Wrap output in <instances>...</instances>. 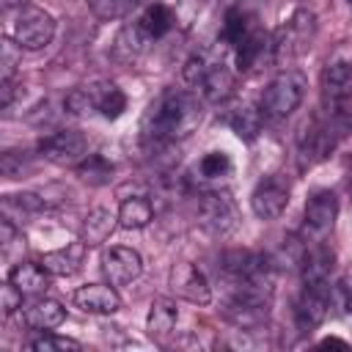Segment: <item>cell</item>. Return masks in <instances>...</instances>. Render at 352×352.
Wrapping results in <instances>:
<instances>
[{
  "mask_svg": "<svg viewBox=\"0 0 352 352\" xmlns=\"http://www.w3.org/2000/svg\"><path fill=\"white\" fill-rule=\"evenodd\" d=\"M138 22H140V28L146 30V36L154 41V38H162V36L176 25V16H173V11H170L168 6L151 3V6H146V11L138 16Z\"/></svg>",
  "mask_w": 352,
  "mask_h": 352,
  "instance_id": "83f0119b",
  "label": "cell"
},
{
  "mask_svg": "<svg viewBox=\"0 0 352 352\" xmlns=\"http://www.w3.org/2000/svg\"><path fill=\"white\" fill-rule=\"evenodd\" d=\"M22 319L30 330H55L63 324L66 319V311L58 300H50V297H41V300H33L30 305L22 308Z\"/></svg>",
  "mask_w": 352,
  "mask_h": 352,
  "instance_id": "e0dca14e",
  "label": "cell"
},
{
  "mask_svg": "<svg viewBox=\"0 0 352 352\" xmlns=\"http://www.w3.org/2000/svg\"><path fill=\"white\" fill-rule=\"evenodd\" d=\"M30 349H38V352H60V349H82L80 341L74 338H63V336H55L50 330H41V336L30 338Z\"/></svg>",
  "mask_w": 352,
  "mask_h": 352,
  "instance_id": "e575fe53",
  "label": "cell"
},
{
  "mask_svg": "<svg viewBox=\"0 0 352 352\" xmlns=\"http://www.w3.org/2000/svg\"><path fill=\"white\" fill-rule=\"evenodd\" d=\"M151 220H154V206L148 198L132 195V198L121 201V206H118V226L121 228L138 231V228H146Z\"/></svg>",
  "mask_w": 352,
  "mask_h": 352,
  "instance_id": "d4e9b609",
  "label": "cell"
},
{
  "mask_svg": "<svg viewBox=\"0 0 352 352\" xmlns=\"http://www.w3.org/2000/svg\"><path fill=\"white\" fill-rule=\"evenodd\" d=\"M198 220L214 236H228L239 226V212L228 190H209L198 195Z\"/></svg>",
  "mask_w": 352,
  "mask_h": 352,
  "instance_id": "5b68a950",
  "label": "cell"
},
{
  "mask_svg": "<svg viewBox=\"0 0 352 352\" xmlns=\"http://www.w3.org/2000/svg\"><path fill=\"white\" fill-rule=\"evenodd\" d=\"M14 245H25V236L14 228V223L8 217H3V223H0V253L8 258L11 250H14Z\"/></svg>",
  "mask_w": 352,
  "mask_h": 352,
  "instance_id": "8d00e7d4",
  "label": "cell"
},
{
  "mask_svg": "<svg viewBox=\"0 0 352 352\" xmlns=\"http://www.w3.org/2000/svg\"><path fill=\"white\" fill-rule=\"evenodd\" d=\"M256 28H258L256 11L228 6V8H226V16H223V28H220V41L228 44V47H236V44L245 41Z\"/></svg>",
  "mask_w": 352,
  "mask_h": 352,
  "instance_id": "ac0fdd59",
  "label": "cell"
},
{
  "mask_svg": "<svg viewBox=\"0 0 352 352\" xmlns=\"http://www.w3.org/2000/svg\"><path fill=\"white\" fill-rule=\"evenodd\" d=\"M289 198H292V187L283 176L272 173V176H264L253 192H250V209L258 220H278L286 206H289Z\"/></svg>",
  "mask_w": 352,
  "mask_h": 352,
  "instance_id": "ba28073f",
  "label": "cell"
},
{
  "mask_svg": "<svg viewBox=\"0 0 352 352\" xmlns=\"http://www.w3.org/2000/svg\"><path fill=\"white\" fill-rule=\"evenodd\" d=\"M330 292L333 283H302V292L294 302V322L302 333H311L330 316Z\"/></svg>",
  "mask_w": 352,
  "mask_h": 352,
  "instance_id": "52a82bcc",
  "label": "cell"
},
{
  "mask_svg": "<svg viewBox=\"0 0 352 352\" xmlns=\"http://www.w3.org/2000/svg\"><path fill=\"white\" fill-rule=\"evenodd\" d=\"M305 88H308V80H305L300 72H292V69L280 72V74L264 88V94H261L258 107H261L264 118L280 121V118L292 116V113L302 104Z\"/></svg>",
  "mask_w": 352,
  "mask_h": 352,
  "instance_id": "277c9868",
  "label": "cell"
},
{
  "mask_svg": "<svg viewBox=\"0 0 352 352\" xmlns=\"http://www.w3.org/2000/svg\"><path fill=\"white\" fill-rule=\"evenodd\" d=\"M38 151L44 160L55 162V165H72L77 168L85 157H88V140L80 129H58L52 135H47L38 143Z\"/></svg>",
  "mask_w": 352,
  "mask_h": 352,
  "instance_id": "9c48e42d",
  "label": "cell"
},
{
  "mask_svg": "<svg viewBox=\"0 0 352 352\" xmlns=\"http://www.w3.org/2000/svg\"><path fill=\"white\" fill-rule=\"evenodd\" d=\"M22 294H25V292H19L11 280L3 283V289H0V308H3V316H11L14 311L22 308Z\"/></svg>",
  "mask_w": 352,
  "mask_h": 352,
  "instance_id": "74e56055",
  "label": "cell"
},
{
  "mask_svg": "<svg viewBox=\"0 0 352 352\" xmlns=\"http://www.w3.org/2000/svg\"><path fill=\"white\" fill-rule=\"evenodd\" d=\"M176 319H179L176 302H173L170 297H157V300L151 302V311H148V319H146L148 338H154V341H168V336H170L173 327H176Z\"/></svg>",
  "mask_w": 352,
  "mask_h": 352,
  "instance_id": "44dd1931",
  "label": "cell"
},
{
  "mask_svg": "<svg viewBox=\"0 0 352 352\" xmlns=\"http://www.w3.org/2000/svg\"><path fill=\"white\" fill-rule=\"evenodd\" d=\"M8 280L25 292V294H38L47 289V270L36 261H19L11 272H8Z\"/></svg>",
  "mask_w": 352,
  "mask_h": 352,
  "instance_id": "4316f807",
  "label": "cell"
},
{
  "mask_svg": "<svg viewBox=\"0 0 352 352\" xmlns=\"http://www.w3.org/2000/svg\"><path fill=\"white\" fill-rule=\"evenodd\" d=\"M91 11L99 16V19H118L124 16L135 3L132 0H88Z\"/></svg>",
  "mask_w": 352,
  "mask_h": 352,
  "instance_id": "d590c367",
  "label": "cell"
},
{
  "mask_svg": "<svg viewBox=\"0 0 352 352\" xmlns=\"http://www.w3.org/2000/svg\"><path fill=\"white\" fill-rule=\"evenodd\" d=\"M132 3H135V6H138V3H143V0H132Z\"/></svg>",
  "mask_w": 352,
  "mask_h": 352,
  "instance_id": "b9f144b4",
  "label": "cell"
},
{
  "mask_svg": "<svg viewBox=\"0 0 352 352\" xmlns=\"http://www.w3.org/2000/svg\"><path fill=\"white\" fill-rule=\"evenodd\" d=\"M113 173H116L113 162H107L102 154H88V157L77 165V176H80L85 184H94V187L107 184V182L113 179Z\"/></svg>",
  "mask_w": 352,
  "mask_h": 352,
  "instance_id": "f1b7e54d",
  "label": "cell"
},
{
  "mask_svg": "<svg viewBox=\"0 0 352 352\" xmlns=\"http://www.w3.org/2000/svg\"><path fill=\"white\" fill-rule=\"evenodd\" d=\"M264 58L272 60V36L258 25L245 41H239V44L234 47L236 72H253Z\"/></svg>",
  "mask_w": 352,
  "mask_h": 352,
  "instance_id": "5bb4252c",
  "label": "cell"
},
{
  "mask_svg": "<svg viewBox=\"0 0 352 352\" xmlns=\"http://www.w3.org/2000/svg\"><path fill=\"white\" fill-rule=\"evenodd\" d=\"M30 157L28 151H3L0 154V173L6 179H22L30 170Z\"/></svg>",
  "mask_w": 352,
  "mask_h": 352,
  "instance_id": "836d02e7",
  "label": "cell"
},
{
  "mask_svg": "<svg viewBox=\"0 0 352 352\" xmlns=\"http://www.w3.org/2000/svg\"><path fill=\"white\" fill-rule=\"evenodd\" d=\"M198 88H201V94H204L206 102H214V104L217 102H226L234 94V72L223 60H214Z\"/></svg>",
  "mask_w": 352,
  "mask_h": 352,
  "instance_id": "603a6c76",
  "label": "cell"
},
{
  "mask_svg": "<svg viewBox=\"0 0 352 352\" xmlns=\"http://www.w3.org/2000/svg\"><path fill=\"white\" fill-rule=\"evenodd\" d=\"M349 3H352V0H349Z\"/></svg>",
  "mask_w": 352,
  "mask_h": 352,
  "instance_id": "ee69618b",
  "label": "cell"
},
{
  "mask_svg": "<svg viewBox=\"0 0 352 352\" xmlns=\"http://www.w3.org/2000/svg\"><path fill=\"white\" fill-rule=\"evenodd\" d=\"M316 38V14L308 8H297L272 36V60L289 63L311 50Z\"/></svg>",
  "mask_w": 352,
  "mask_h": 352,
  "instance_id": "3957f363",
  "label": "cell"
},
{
  "mask_svg": "<svg viewBox=\"0 0 352 352\" xmlns=\"http://www.w3.org/2000/svg\"><path fill=\"white\" fill-rule=\"evenodd\" d=\"M151 44V38L146 36V30L140 28V22L135 19V22H129V25H124L121 30H118V36H116V55L118 58H124V60H135L138 55H143L146 52V47Z\"/></svg>",
  "mask_w": 352,
  "mask_h": 352,
  "instance_id": "484cf974",
  "label": "cell"
},
{
  "mask_svg": "<svg viewBox=\"0 0 352 352\" xmlns=\"http://www.w3.org/2000/svg\"><path fill=\"white\" fill-rule=\"evenodd\" d=\"M102 272L113 286H124V283H132L143 272V258L132 248L113 245L102 253Z\"/></svg>",
  "mask_w": 352,
  "mask_h": 352,
  "instance_id": "8fae6325",
  "label": "cell"
},
{
  "mask_svg": "<svg viewBox=\"0 0 352 352\" xmlns=\"http://www.w3.org/2000/svg\"><path fill=\"white\" fill-rule=\"evenodd\" d=\"M55 36V19L50 11L38 6H25L19 8L14 25H11V38L22 50H44Z\"/></svg>",
  "mask_w": 352,
  "mask_h": 352,
  "instance_id": "8992f818",
  "label": "cell"
},
{
  "mask_svg": "<svg viewBox=\"0 0 352 352\" xmlns=\"http://www.w3.org/2000/svg\"><path fill=\"white\" fill-rule=\"evenodd\" d=\"M346 311H352V294H349V305H346Z\"/></svg>",
  "mask_w": 352,
  "mask_h": 352,
  "instance_id": "60d3db41",
  "label": "cell"
},
{
  "mask_svg": "<svg viewBox=\"0 0 352 352\" xmlns=\"http://www.w3.org/2000/svg\"><path fill=\"white\" fill-rule=\"evenodd\" d=\"M336 264V253L327 245H314L311 250H305V256L300 258V272H302V283H324L330 280Z\"/></svg>",
  "mask_w": 352,
  "mask_h": 352,
  "instance_id": "ffe728a7",
  "label": "cell"
},
{
  "mask_svg": "<svg viewBox=\"0 0 352 352\" xmlns=\"http://www.w3.org/2000/svg\"><path fill=\"white\" fill-rule=\"evenodd\" d=\"M74 305L85 314H116L121 308V297L113 286L88 283L74 292Z\"/></svg>",
  "mask_w": 352,
  "mask_h": 352,
  "instance_id": "9a60e30c",
  "label": "cell"
},
{
  "mask_svg": "<svg viewBox=\"0 0 352 352\" xmlns=\"http://www.w3.org/2000/svg\"><path fill=\"white\" fill-rule=\"evenodd\" d=\"M217 58H212L209 52H192L190 58H187V63H184V69H182V74H184V82H190V85H201V80L206 77V72H209V66L214 63Z\"/></svg>",
  "mask_w": 352,
  "mask_h": 352,
  "instance_id": "1f68e13d",
  "label": "cell"
},
{
  "mask_svg": "<svg viewBox=\"0 0 352 352\" xmlns=\"http://www.w3.org/2000/svg\"><path fill=\"white\" fill-rule=\"evenodd\" d=\"M116 226H118V214H113L110 209L96 206V209L88 212V217H85V223H82L80 239H82L88 248H99L102 242H107V236L113 234Z\"/></svg>",
  "mask_w": 352,
  "mask_h": 352,
  "instance_id": "cb8c5ba5",
  "label": "cell"
},
{
  "mask_svg": "<svg viewBox=\"0 0 352 352\" xmlns=\"http://www.w3.org/2000/svg\"><path fill=\"white\" fill-rule=\"evenodd\" d=\"M201 124V102L187 88H165L140 118V140L146 146H168L187 138Z\"/></svg>",
  "mask_w": 352,
  "mask_h": 352,
  "instance_id": "6da1fadb",
  "label": "cell"
},
{
  "mask_svg": "<svg viewBox=\"0 0 352 352\" xmlns=\"http://www.w3.org/2000/svg\"><path fill=\"white\" fill-rule=\"evenodd\" d=\"M338 217V195L333 190H316L305 201V228L319 234H327L336 226Z\"/></svg>",
  "mask_w": 352,
  "mask_h": 352,
  "instance_id": "4fadbf2b",
  "label": "cell"
},
{
  "mask_svg": "<svg viewBox=\"0 0 352 352\" xmlns=\"http://www.w3.org/2000/svg\"><path fill=\"white\" fill-rule=\"evenodd\" d=\"M28 6V0H0V8L8 14V11H14V8H25Z\"/></svg>",
  "mask_w": 352,
  "mask_h": 352,
  "instance_id": "f35d334b",
  "label": "cell"
},
{
  "mask_svg": "<svg viewBox=\"0 0 352 352\" xmlns=\"http://www.w3.org/2000/svg\"><path fill=\"white\" fill-rule=\"evenodd\" d=\"M344 138H346L344 129H341L327 113L316 110V113L305 121V126H302V132H300V138H297L300 168L305 170V168H314V165L324 162L327 157H333V151L341 146Z\"/></svg>",
  "mask_w": 352,
  "mask_h": 352,
  "instance_id": "7a4b0ae2",
  "label": "cell"
},
{
  "mask_svg": "<svg viewBox=\"0 0 352 352\" xmlns=\"http://www.w3.org/2000/svg\"><path fill=\"white\" fill-rule=\"evenodd\" d=\"M322 102L324 104L352 102V55L338 52L327 60L322 72Z\"/></svg>",
  "mask_w": 352,
  "mask_h": 352,
  "instance_id": "30bf717a",
  "label": "cell"
},
{
  "mask_svg": "<svg viewBox=\"0 0 352 352\" xmlns=\"http://www.w3.org/2000/svg\"><path fill=\"white\" fill-rule=\"evenodd\" d=\"M349 192H352V179H349Z\"/></svg>",
  "mask_w": 352,
  "mask_h": 352,
  "instance_id": "7bdbcfd3",
  "label": "cell"
},
{
  "mask_svg": "<svg viewBox=\"0 0 352 352\" xmlns=\"http://www.w3.org/2000/svg\"><path fill=\"white\" fill-rule=\"evenodd\" d=\"M88 94H91V104H94V113L116 121L124 110H126V96L118 85L113 82H104V80H96V82H88L85 85Z\"/></svg>",
  "mask_w": 352,
  "mask_h": 352,
  "instance_id": "2e32d148",
  "label": "cell"
},
{
  "mask_svg": "<svg viewBox=\"0 0 352 352\" xmlns=\"http://www.w3.org/2000/svg\"><path fill=\"white\" fill-rule=\"evenodd\" d=\"M226 124L236 132V138L239 140H256L258 138V132H261V124H264V113H261V107H253V104H248V102H239V104H234L228 113H226Z\"/></svg>",
  "mask_w": 352,
  "mask_h": 352,
  "instance_id": "d6986e66",
  "label": "cell"
},
{
  "mask_svg": "<svg viewBox=\"0 0 352 352\" xmlns=\"http://www.w3.org/2000/svg\"><path fill=\"white\" fill-rule=\"evenodd\" d=\"M3 209L8 212H22V214H36L41 209H47V201L36 192H16V195H3Z\"/></svg>",
  "mask_w": 352,
  "mask_h": 352,
  "instance_id": "4dcf8cb0",
  "label": "cell"
},
{
  "mask_svg": "<svg viewBox=\"0 0 352 352\" xmlns=\"http://www.w3.org/2000/svg\"><path fill=\"white\" fill-rule=\"evenodd\" d=\"M170 289L176 297L195 302V305H206L212 300V289H209L206 275L190 261H182L170 270Z\"/></svg>",
  "mask_w": 352,
  "mask_h": 352,
  "instance_id": "7c38bea8",
  "label": "cell"
},
{
  "mask_svg": "<svg viewBox=\"0 0 352 352\" xmlns=\"http://www.w3.org/2000/svg\"><path fill=\"white\" fill-rule=\"evenodd\" d=\"M198 170H201L204 179H223V176L231 173V157L226 151H209L198 162Z\"/></svg>",
  "mask_w": 352,
  "mask_h": 352,
  "instance_id": "d6a6232c",
  "label": "cell"
},
{
  "mask_svg": "<svg viewBox=\"0 0 352 352\" xmlns=\"http://www.w3.org/2000/svg\"><path fill=\"white\" fill-rule=\"evenodd\" d=\"M322 346H346V341H341V338H333V336H330V338H324V341H322Z\"/></svg>",
  "mask_w": 352,
  "mask_h": 352,
  "instance_id": "ab89813d",
  "label": "cell"
},
{
  "mask_svg": "<svg viewBox=\"0 0 352 352\" xmlns=\"http://www.w3.org/2000/svg\"><path fill=\"white\" fill-rule=\"evenodd\" d=\"M22 63V47L8 36L0 41V82H11Z\"/></svg>",
  "mask_w": 352,
  "mask_h": 352,
  "instance_id": "f546056e",
  "label": "cell"
},
{
  "mask_svg": "<svg viewBox=\"0 0 352 352\" xmlns=\"http://www.w3.org/2000/svg\"><path fill=\"white\" fill-rule=\"evenodd\" d=\"M85 248H88V245L80 239V242H74L72 248L44 253V256L38 258V264H41V267H44L50 275L69 278V275H74V272L80 270V264H82V250H85Z\"/></svg>",
  "mask_w": 352,
  "mask_h": 352,
  "instance_id": "7402d4cb",
  "label": "cell"
}]
</instances>
